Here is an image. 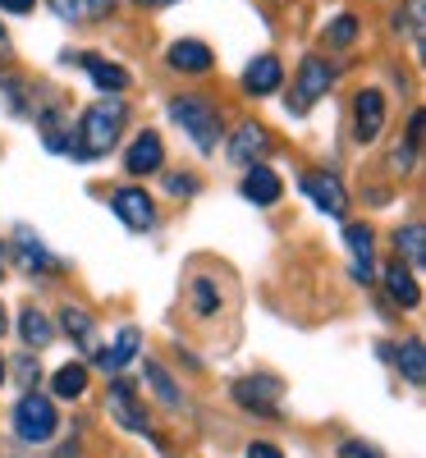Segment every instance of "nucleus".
Segmentation results:
<instances>
[{"label":"nucleus","mask_w":426,"mask_h":458,"mask_svg":"<svg viewBox=\"0 0 426 458\" xmlns=\"http://www.w3.org/2000/svg\"><path fill=\"white\" fill-rule=\"evenodd\" d=\"M330 79H335L330 64H326L321 55H307V60H302V69H298V83H294L289 110H294V114H302L312 101H321V97L330 92Z\"/></svg>","instance_id":"20e7f679"},{"label":"nucleus","mask_w":426,"mask_h":458,"mask_svg":"<svg viewBox=\"0 0 426 458\" xmlns=\"http://www.w3.org/2000/svg\"><path fill=\"white\" fill-rule=\"evenodd\" d=\"M344 239H348V248H354V276L362 280V284H371L376 280V261H371V248H376V234L367 225H344Z\"/></svg>","instance_id":"2eb2a0df"},{"label":"nucleus","mask_w":426,"mask_h":458,"mask_svg":"<svg viewBox=\"0 0 426 458\" xmlns=\"http://www.w3.org/2000/svg\"><path fill=\"white\" fill-rule=\"evenodd\" d=\"M60 330H64L73 344H83V349H92V344H97V321H92L83 308H64V312H60Z\"/></svg>","instance_id":"aec40b11"},{"label":"nucleus","mask_w":426,"mask_h":458,"mask_svg":"<svg viewBox=\"0 0 426 458\" xmlns=\"http://www.w3.org/2000/svg\"><path fill=\"white\" fill-rule=\"evenodd\" d=\"M408 23H413V42H426V0H408Z\"/></svg>","instance_id":"c85d7f7f"},{"label":"nucleus","mask_w":426,"mask_h":458,"mask_svg":"<svg viewBox=\"0 0 426 458\" xmlns=\"http://www.w3.org/2000/svg\"><path fill=\"white\" fill-rule=\"evenodd\" d=\"M385 293H390V302H395V308H404V312L422 308V289H417V280H413V271H408L404 261L385 266Z\"/></svg>","instance_id":"9b49d317"},{"label":"nucleus","mask_w":426,"mask_h":458,"mask_svg":"<svg viewBox=\"0 0 426 458\" xmlns=\"http://www.w3.org/2000/svg\"><path fill=\"white\" fill-rule=\"evenodd\" d=\"M133 5H147L151 10V5H175V0H133Z\"/></svg>","instance_id":"c9c22d12"},{"label":"nucleus","mask_w":426,"mask_h":458,"mask_svg":"<svg viewBox=\"0 0 426 458\" xmlns=\"http://www.w3.org/2000/svg\"><path fill=\"white\" fill-rule=\"evenodd\" d=\"M170 120L202 151H216V142H220V110L207 97H175L170 101Z\"/></svg>","instance_id":"f03ea898"},{"label":"nucleus","mask_w":426,"mask_h":458,"mask_svg":"<svg viewBox=\"0 0 426 458\" xmlns=\"http://www.w3.org/2000/svg\"><path fill=\"white\" fill-rule=\"evenodd\" d=\"M354 42H358V19L354 14H339L326 28V47H354Z\"/></svg>","instance_id":"cd10ccee"},{"label":"nucleus","mask_w":426,"mask_h":458,"mask_svg":"<svg viewBox=\"0 0 426 458\" xmlns=\"http://www.w3.org/2000/svg\"><path fill=\"white\" fill-rule=\"evenodd\" d=\"M115 216H120L129 229H151V220H157V207H151V198L142 193V188H115V198H110Z\"/></svg>","instance_id":"6e6552de"},{"label":"nucleus","mask_w":426,"mask_h":458,"mask_svg":"<svg viewBox=\"0 0 426 458\" xmlns=\"http://www.w3.org/2000/svg\"><path fill=\"white\" fill-rule=\"evenodd\" d=\"M385 129V97L376 88H362L354 97V138L358 142H376Z\"/></svg>","instance_id":"423d86ee"},{"label":"nucleus","mask_w":426,"mask_h":458,"mask_svg":"<svg viewBox=\"0 0 426 458\" xmlns=\"http://www.w3.org/2000/svg\"><path fill=\"white\" fill-rule=\"evenodd\" d=\"M10 55H14V47H10V32L0 28V64H10Z\"/></svg>","instance_id":"72a5a7b5"},{"label":"nucleus","mask_w":426,"mask_h":458,"mask_svg":"<svg viewBox=\"0 0 426 458\" xmlns=\"http://www.w3.org/2000/svg\"><path fill=\"white\" fill-rule=\"evenodd\" d=\"M79 64L88 69V79H92L101 92H124V88H129V69L110 64V60H101V55H83Z\"/></svg>","instance_id":"a211bd4d"},{"label":"nucleus","mask_w":426,"mask_h":458,"mask_svg":"<svg viewBox=\"0 0 426 458\" xmlns=\"http://www.w3.org/2000/svg\"><path fill=\"white\" fill-rule=\"evenodd\" d=\"M51 386H55L60 399H79V394L88 390V367H83V362H64V367L55 371Z\"/></svg>","instance_id":"5701e85b"},{"label":"nucleus","mask_w":426,"mask_h":458,"mask_svg":"<svg viewBox=\"0 0 426 458\" xmlns=\"http://www.w3.org/2000/svg\"><path fill=\"white\" fill-rule=\"evenodd\" d=\"M19 252H23V261H28V271H60V266H55V257L42 248V243H32V234H28V229H19Z\"/></svg>","instance_id":"393cba45"},{"label":"nucleus","mask_w":426,"mask_h":458,"mask_svg":"<svg viewBox=\"0 0 426 458\" xmlns=\"http://www.w3.org/2000/svg\"><path fill=\"white\" fill-rule=\"evenodd\" d=\"M0 380H5V358H0Z\"/></svg>","instance_id":"4c0bfd02"},{"label":"nucleus","mask_w":426,"mask_h":458,"mask_svg":"<svg viewBox=\"0 0 426 458\" xmlns=\"http://www.w3.org/2000/svg\"><path fill=\"white\" fill-rule=\"evenodd\" d=\"M110 408H115V417H120V427H129V431H147V417H142V408H138V394H133V380H110Z\"/></svg>","instance_id":"4468645a"},{"label":"nucleus","mask_w":426,"mask_h":458,"mask_svg":"<svg viewBox=\"0 0 426 458\" xmlns=\"http://www.w3.org/2000/svg\"><path fill=\"white\" fill-rule=\"evenodd\" d=\"M266 147H270V133L257 120H248V124H239L234 138H229V161H234V165H257V157Z\"/></svg>","instance_id":"ddd939ff"},{"label":"nucleus","mask_w":426,"mask_h":458,"mask_svg":"<svg viewBox=\"0 0 426 458\" xmlns=\"http://www.w3.org/2000/svg\"><path fill=\"white\" fill-rule=\"evenodd\" d=\"M55 422H60V412H55V403H51L47 394H23L19 408H14V431H19V440H28V445L51 440V436H55Z\"/></svg>","instance_id":"7ed1b4c3"},{"label":"nucleus","mask_w":426,"mask_h":458,"mask_svg":"<svg viewBox=\"0 0 426 458\" xmlns=\"http://www.w3.org/2000/svg\"><path fill=\"white\" fill-rule=\"evenodd\" d=\"M339 458H380V449H371V445H362V440H348V445L339 449Z\"/></svg>","instance_id":"7c9ffc66"},{"label":"nucleus","mask_w":426,"mask_h":458,"mask_svg":"<svg viewBox=\"0 0 426 458\" xmlns=\"http://www.w3.org/2000/svg\"><path fill=\"white\" fill-rule=\"evenodd\" d=\"M0 335H5V308H0Z\"/></svg>","instance_id":"e433bc0d"},{"label":"nucleus","mask_w":426,"mask_h":458,"mask_svg":"<svg viewBox=\"0 0 426 458\" xmlns=\"http://www.w3.org/2000/svg\"><path fill=\"white\" fill-rule=\"evenodd\" d=\"M124 120L129 110L120 101H97L83 110V124H79V161H97V157H110V147L120 142L124 133Z\"/></svg>","instance_id":"f257e3e1"},{"label":"nucleus","mask_w":426,"mask_h":458,"mask_svg":"<svg viewBox=\"0 0 426 458\" xmlns=\"http://www.w3.org/2000/svg\"><path fill=\"white\" fill-rule=\"evenodd\" d=\"M395 243L408 257V271H422V266H426V229L422 225H404L399 234H395Z\"/></svg>","instance_id":"412c9836"},{"label":"nucleus","mask_w":426,"mask_h":458,"mask_svg":"<svg viewBox=\"0 0 426 458\" xmlns=\"http://www.w3.org/2000/svg\"><path fill=\"white\" fill-rule=\"evenodd\" d=\"M280 174L276 170H266V165H248V174H243V198L248 202H257V207H270V202H280Z\"/></svg>","instance_id":"dca6fc26"},{"label":"nucleus","mask_w":426,"mask_h":458,"mask_svg":"<svg viewBox=\"0 0 426 458\" xmlns=\"http://www.w3.org/2000/svg\"><path fill=\"white\" fill-rule=\"evenodd\" d=\"M248 458H285L276 445H266V440H257V445H248Z\"/></svg>","instance_id":"2f4dec72"},{"label":"nucleus","mask_w":426,"mask_h":458,"mask_svg":"<svg viewBox=\"0 0 426 458\" xmlns=\"http://www.w3.org/2000/svg\"><path fill=\"white\" fill-rule=\"evenodd\" d=\"M166 60H170V69H179V73H207V69L216 64L211 47H202L198 37H179V42L166 51Z\"/></svg>","instance_id":"f8f14e48"},{"label":"nucleus","mask_w":426,"mask_h":458,"mask_svg":"<svg viewBox=\"0 0 426 458\" xmlns=\"http://www.w3.org/2000/svg\"><path fill=\"white\" fill-rule=\"evenodd\" d=\"M302 193L312 198L326 216H344L348 211V193H344V183L326 170H312V174H302Z\"/></svg>","instance_id":"0eeeda50"},{"label":"nucleus","mask_w":426,"mask_h":458,"mask_svg":"<svg viewBox=\"0 0 426 458\" xmlns=\"http://www.w3.org/2000/svg\"><path fill=\"white\" fill-rule=\"evenodd\" d=\"M19 339L28 344V349H42V344H51V321L37 312V308H23V317H19Z\"/></svg>","instance_id":"b1692460"},{"label":"nucleus","mask_w":426,"mask_h":458,"mask_svg":"<svg viewBox=\"0 0 426 458\" xmlns=\"http://www.w3.org/2000/svg\"><path fill=\"white\" fill-rule=\"evenodd\" d=\"M166 165V142L161 133H138L129 142V157H124V170L129 174H157Z\"/></svg>","instance_id":"1a4fd4ad"},{"label":"nucleus","mask_w":426,"mask_h":458,"mask_svg":"<svg viewBox=\"0 0 426 458\" xmlns=\"http://www.w3.org/2000/svg\"><path fill=\"white\" fill-rule=\"evenodd\" d=\"M47 5L69 23H97V19H106L115 10V0H47Z\"/></svg>","instance_id":"f3484780"},{"label":"nucleus","mask_w":426,"mask_h":458,"mask_svg":"<svg viewBox=\"0 0 426 458\" xmlns=\"http://www.w3.org/2000/svg\"><path fill=\"white\" fill-rule=\"evenodd\" d=\"M0 10H10V14H28V10H37V0H0Z\"/></svg>","instance_id":"473e14b6"},{"label":"nucleus","mask_w":426,"mask_h":458,"mask_svg":"<svg viewBox=\"0 0 426 458\" xmlns=\"http://www.w3.org/2000/svg\"><path fill=\"white\" fill-rule=\"evenodd\" d=\"M192 312L198 317H216L220 312V289L211 280H192Z\"/></svg>","instance_id":"a878e982"},{"label":"nucleus","mask_w":426,"mask_h":458,"mask_svg":"<svg viewBox=\"0 0 426 458\" xmlns=\"http://www.w3.org/2000/svg\"><path fill=\"white\" fill-rule=\"evenodd\" d=\"M0 276H5V266H0Z\"/></svg>","instance_id":"58836bf2"},{"label":"nucleus","mask_w":426,"mask_h":458,"mask_svg":"<svg viewBox=\"0 0 426 458\" xmlns=\"http://www.w3.org/2000/svg\"><path fill=\"white\" fill-rule=\"evenodd\" d=\"M399 371L408 386H422L426 380V349H422V339H404V349H399Z\"/></svg>","instance_id":"4be33fe9"},{"label":"nucleus","mask_w":426,"mask_h":458,"mask_svg":"<svg viewBox=\"0 0 426 458\" xmlns=\"http://www.w3.org/2000/svg\"><path fill=\"white\" fill-rule=\"evenodd\" d=\"M276 399H280V380H270V376H243V380H234V403H243L248 412L280 417L276 412Z\"/></svg>","instance_id":"39448f33"},{"label":"nucleus","mask_w":426,"mask_h":458,"mask_svg":"<svg viewBox=\"0 0 426 458\" xmlns=\"http://www.w3.org/2000/svg\"><path fill=\"white\" fill-rule=\"evenodd\" d=\"M138 339H142V335H138L133 326H124V330H120V339H115L106 353H97V367H101V371H120V367L138 353Z\"/></svg>","instance_id":"6ab92c4d"},{"label":"nucleus","mask_w":426,"mask_h":458,"mask_svg":"<svg viewBox=\"0 0 426 458\" xmlns=\"http://www.w3.org/2000/svg\"><path fill=\"white\" fill-rule=\"evenodd\" d=\"M147 380H151V390H157L170 408H179V403H183V394L175 390V380H170V371H166L161 362H147Z\"/></svg>","instance_id":"bb28decb"},{"label":"nucleus","mask_w":426,"mask_h":458,"mask_svg":"<svg viewBox=\"0 0 426 458\" xmlns=\"http://www.w3.org/2000/svg\"><path fill=\"white\" fill-rule=\"evenodd\" d=\"M285 83V64L276 60V55H257L248 69H243V92L248 97H270Z\"/></svg>","instance_id":"9d476101"},{"label":"nucleus","mask_w":426,"mask_h":458,"mask_svg":"<svg viewBox=\"0 0 426 458\" xmlns=\"http://www.w3.org/2000/svg\"><path fill=\"white\" fill-rule=\"evenodd\" d=\"M166 188H170L175 198H192V193H198V174H170Z\"/></svg>","instance_id":"c756f323"},{"label":"nucleus","mask_w":426,"mask_h":458,"mask_svg":"<svg viewBox=\"0 0 426 458\" xmlns=\"http://www.w3.org/2000/svg\"><path fill=\"white\" fill-rule=\"evenodd\" d=\"M55 458H79V445H73V440H69V445H60V454H55Z\"/></svg>","instance_id":"f704fd0d"}]
</instances>
